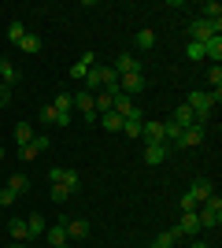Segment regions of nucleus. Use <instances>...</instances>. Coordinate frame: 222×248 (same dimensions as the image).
<instances>
[{
    "label": "nucleus",
    "instance_id": "9",
    "mask_svg": "<svg viewBox=\"0 0 222 248\" xmlns=\"http://www.w3.org/2000/svg\"><path fill=\"white\" fill-rule=\"evenodd\" d=\"M63 226H67V237L71 241H85L89 237V222H85V218H63Z\"/></svg>",
    "mask_w": 222,
    "mask_h": 248
},
{
    "label": "nucleus",
    "instance_id": "17",
    "mask_svg": "<svg viewBox=\"0 0 222 248\" xmlns=\"http://www.w3.org/2000/svg\"><path fill=\"white\" fill-rule=\"evenodd\" d=\"M44 237H48V245H52V248L67 245V226H63V222H56V226H48V230H44Z\"/></svg>",
    "mask_w": 222,
    "mask_h": 248
},
{
    "label": "nucleus",
    "instance_id": "38",
    "mask_svg": "<svg viewBox=\"0 0 222 248\" xmlns=\"http://www.w3.org/2000/svg\"><path fill=\"white\" fill-rule=\"evenodd\" d=\"M189 248H211V245H207V241H192Z\"/></svg>",
    "mask_w": 222,
    "mask_h": 248
},
{
    "label": "nucleus",
    "instance_id": "24",
    "mask_svg": "<svg viewBox=\"0 0 222 248\" xmlns=\"http://www.w3.org/2000/svg\"><path fill=\"white\" fill-rule=\"evenodd\" d=\"M133 45H137L141 52H148L152 45H156V30H137V37H133Z\"/></svg>",
    "mask_w": 222,
    "mask_h": 248
},
{
    "label": "nucleus",
    "instance_id": "28",
    "mask_svg": "<svg viewBox=\"0 0 222 248\" xmlns=\"http://www.w3.org/2000/svg\"><path fill=\"white\" fill-rule=\"evenodd\" d=\"M100 126H104V130H122V119H118L115 111H107V115H100Z\"/></svg>",
    "mask_w": 222,
    "mask_h": 248
},
{
    "label": "nucleus",
    "instance_id": "3",
    "mask_svg": "<svg viewBox=\"0 0 222 248\" xmlns=\"http://www.w3.org/2000/svg\"><path fill=\"white\" fill-rule=\"evenodd\" d=\"M48 182H52V186H67L74 193L82 178H78V170H71V167H52V170H48Z\"/></svg>",
    "mask_w": 222,
    "mask_h": 248
},
{
    "label": "nucleus",
    "instance_id": "4",
    "mask_svg": "<svg viewBox=\"0 0 222 248\" xmlns=\"http://www.w3.org/2000/svg\"><path fill=\"white\" fill-rule=\"evenodd\" d=\"M141 137H145V145H167L163 123H156V119H145V123H141Z\"/></svg>",
    "mask_w": 222,
    "mask_h": 248
},
{
    "label": "nucleus",
    "instance_id": "19",
    "mask_svg": "<svg viewBox=\"0 0 222 248\" xmlns=\"http://www.w3.org/2000/svg\"><path fill=\"white\" fill-rule=\"evenodd\" d=\"M8 233H11V241H30V233H26V218H11Z\"/></svg>",
    "mask_w": 222,
    "mask_h": 248
},
{
    "label": "nucleus",
    "instance_id": "39",
    "mask_svg": "<svg viewBox=\"0 0 222 248\" xmlns=\"http://www.w3.org/2000/svg\"><path fill=\"white\" fill-rule=\"evenodd\" d=\"M0 159H4V148H0Z\"/></svg>",
    "mask_w": 222,
    "mask_h": 248
},
{
    "label": "nucleus",
    "instance_id": "7",
    "mask_svg": "<svg viewBox=\"0 0 222 248\" xmlns=\"http://www.w3.org/2000/svg\"><path fill=\"white\" fill-rule=\"evenodd\" d=\"M204 141V126H189V130H181V137L174 141V148H196Z\"/></svg>",
    "mask_w": 222,
    "mask_h": 248
},
{
    "label": "nucleus",
    "instance_id": "32",
    "mask_svg": "<svg viewBox=\"0 0 222 248\" xmlns=\"http://www.w3.org/2000/svg\"><path fill=\"white\" fill-rule=\"evenodd\" d=\"M89 71H93V67L78 60V63H74V67H71V71H67V74H74V78H85V74H89Z\"/></svg>",
    "mask_w": 222,
    "mask_h": 248
},
{
    "label": "nucleus",
    "instance_id": "31",
    "mask_svg": "<svg viewBox=\"0 0 222 248\" xmlns=\"http://www.w3.org/2000/svg\"><path fill=\"white\" fill-rule=\"evenodd\" d=\"M48 197H52L56 204H63V200L71 197V189H67V186H52V193H48Z\"/></svg>",
    "mask_w": 222,
    "mask_h": 248
},
{
    "label": "nucleus",
    "instance_id": "12",
    "mask_svg": "<svg viewBox=\"0 0 222 248\" xmlns=\"http://www.w3.org/2000/svg\"><path fill=\"white\" fill-rule=\"evenodd\" d=\"M170 155V145H145V163H152V167H159L163 159Z\"/></svg>",
    "mask_w": 222,
    "mask_h": 248
},
{
    "label": "nucleus",
    "instance_id": "8",
    "mask_svg": "<svg viewBox=\"0 0 222 248\" xmlns=\"http://www.w3.org/2000/svg\"><path fill=\"white\" fill-rule=\"evenodd\" d=\"M118 89L126 96L141 93V89H145V74H118Z\"/></svg>",
    "mask_w": 222,
    "mask_h": 248
},
{
    "label": "nucleus",
    "instance_id": "25",
    "mask_svg": "<svg viewBox=\"0 0 222 248\" xmlns=\"http://www.w3.org/2000/svg\"><path fill=\"white\" fill-rule=\"evenodd\" d=\"M8 189L19 197V193H26V189H30V178H26V174H11V178H8Z\"/></svg>",
    "mask_w": 222,
    "mask_h": 248
},
{
    "label": "nucleus",
    "instance_id": "34",
    "mask_svg": "<svg viewBox=\"0 0 222 248\" xmlns=\"http://www.w3.org/2000/svg\"><path fill=\"white\" fill-rule=\"evenodd\" d=\"M41 123H52V126H56V111H52V104H44V108H41Z\"/></svg>",
    "mask_w": 222,
    "mask_h": 248
},
{
    "label": "nucleus",
    "instance_id": "15",
    "mask_svg": "<svg viewBox=\"0 0 222 248\" xmlns=\"http://www.w3.org/2000/svg\"><path fill=\"white\" fill-rule=\"evenodd\" d=\"M174 123H178L181 130H189V126H196V111H192L189 104H178V111H174Z\"/></svg>",
    "mask_w": 222,
    "mask_h": 248
},
{
    "label": "nucleus",
    "instance_id": "35",
    "mask_svg": "<svg viewBox=\"0 0 222 248\" xmlns=\"http://www.w3.org/2000/svg\"><path fill=\"white\" fill-rule=\"evenodd\" d=\"M196 207H200V204H196V200H192L189 193H185V197H181V211H196Z\"/></svg>",
    "mask_w": 222,
    "mask_h": 248
},
{
    "label": "nucleus",
    "instance_id": "16",
    "mask_svg": "<svg viewBox=\"0 0 222 248\" xmlns=\"http://www.w3.org/2000/svg\"><path fill=\"white\" fill-rule=\"evenodd\" d=\"M170 245H181L178 226H174V230H163V233H156V241H152V248H170Z\"/></svg>",
    "mask_w": 222,
    "mask_h": 248
},
{
    "label": "nucleus",
    "instance_id": "41",
    "mask_svg": "<svg viewBox=\"0 0 222 248\" xmlns=\"http://www.w3.org/2000/svg\"><path fill=\"white\" fill-rule=\"evenodd\" d=\"M59 248H67V245H59Z\"/></svg>",
    "mask_w": 222,
    "mask_h": 248
},
{
    "label": "nucleus",
    "instance_id": "23",
    "mask_svg": "<svg viewBox=\"0 0 222 248\" xmlns=\"http://www.w3.org/2000/svg\"><path fill=\"white\" fill-rule=\"evenodd\" d=\"M74 108H82V115H93L96 111V108H93V93H85V89H82V93H74Z\"/></svg>",
    "mask_w": 222,
    "mask_h": 248
},
{
    "label": "nucleus",
    "instance_id": "36",
    "mask_svg": "<svg viewBox=\"0 0 222 248\" xmlns=\"http://www.w3.org/2000/svg\"><path fill=\"white\" fill-rule=\"evenodd\" d=\"M11 100V89H8V85H4V82H0V108H4V104H8Z\"/></svg>",
    "mask_w": 222,
    "mask_h": 248
},
{
    "label": "nucleus",
    "instance_id": "29",
    "mask_svg": "<svg viewBox=\"0 0 222 248\" xmlns=\"http://www.w3.org/2000/svg\"><path fill=\"white\" fill-rule=\"evenodd\" d=\"M185 56H189V60H192V63H200V60H204V45H196V41H189V45H185Z\"/></svg>",
    "mask_w": 222,
    "mask_h": 248
},
{
    "label": "nucleus",
    "instance_id": "1",
    "mask_svg": "<svg viewBox=\"0 0 222 248\" xmlns=\"http://www.w3.org/2000/svg\"><path fill=\"white\" fill-rule=\"evenodd\" d=\"M196 218H200V230H215L222 222V200H219V193H211V197L196 207Z\"/></svg>",
    "mask_w": 222,
    "mask_h": 248
},
{
    "label": "nucleus",
    "instance_id": "33",
    "mask_svg": "<svg viewBox=\"0 0 222 248\" xmlns=\"http://www.w3.org/2000/svg\"><path fill=\"white\" fill-rule=\"evenodd\" d=\"M15 200H19V197H15V193H11L8 186L0 189V204H4V207H11V204H15Z\"/></svg>",
    "mask_w": 222,
    "mask_h": 248
},
{
    "label": "nucleus",
    "instance_id": "40",
    "mask_svg": "<svg viewBox=\"0 0 222 248\" xmlns=\"http://www.w3.org/2000/svg\"><path fill=\"white\" fill-rule=\"evenodd\" d=\"M170 248H181V245H170Z\"/></svg>",
    "mask_w": 222,
    "mask_h": 248
},
{
    "label": "nucleus",
    "instance_id": "21",
    "mask_svg": "<svg viewBox=\"0 0 222 248\" xmlns=\"http://www.w3.org/2000/svg\"><path fill=\"white\" fill-rule=\"evenodd\" d=\"M141 123H145V115H130V119H122V130H126V137H141Z\"/></svg>",
    "mask_w": 222,
    "mask_h": 248
},
{
    "label": "nucleus",
    "instance_id": "22",
    "mask_svg": "<svg viewBox=\"0 0 222 248\" xmlns=\"http://www.w3.org/2000/svg\"><path fill=\"white\" fill-rule=\"evenodd\" d=\"M19 48L26 52V56H37V52H41V37H37V33H26L19 41Z\"/></svg>",
    "mask_w": 222,
    "mask_h": 248
},
{
    "label": "nucleus",
    "instance_id": "27",
    "mask_svg": "<svg viewBox=\"0 0 222 248\" xmlns=\"http://www.w3.org/2000/svg\"><path fill=\"white\" fill-rule=\"evenodd\" d=\"M22 37H26V26H22V22H8V41L19 45Z\"/></svg>",
    "mask_w": 222,
    "mask_h": 248
},
{
    "label": "nucleus",
    "instance_id": "20",
    "mask_svg": "<svg viewBox=\"0 0 222 248\" xmlns=\"http://www.w3.org/2000/svg\"><path fill=\"white\" fill-rule=\"evenodd\" d=\"M44 230H48V222H44L41 215H26V233H30V237H41Z\"/></svg>",
    "mask_w": 222,
    "mask_h": 248
},
{
    "label": "nucleus",
    "instance_id": "26",
    "mask_svg": "<svg viewBox=\"0 0 222 248\" xmlns=\"http://www.w3.org/2000/svg\"><path fill=\"white\" fill-rule=\"evenodd\" d=\"M15 141H19V148L30 145V141H33V126L30 123H19V126H15Z\"/></svg>",
    "mask_w": 222,
    "mask_h": 248
},
{
    "label": "nucleus",
    "instance_id": "18",
    "mask_svg": "<svg viewBox=\"0 0 222 248\" xmlns=\"http://www.w3.org/2000/svg\"><path fill=\"white\" fill-rule=\"evenodd\" d=\"M0 82L11 89V85L19 82V67H15V63H8V60H0Z\"/></svg>",
    "mask_w": 222,
    "mask_h": 248
},
{
    "label": "nucleus",
    "instance_id": "2",
    "mask_svg": "<svg viewBox=\"0 0 222 248\" xmlns=\"http://www.w3.org/2000/svg\"><path fill=\"white\" fill-rule=\"evenodd\" d=\"M219 30H222V22H211V19H204V15H196V19L189 22V37L196 45H204L207 37H219Z\"/></svg>",
    "mask_w": 222,
    "mask_h": 248
},
{
    "label": "nucleus",
    "instance_id": "5",
    "mask_svg": "<svg viewBox=\"0 0 222 248\" xmlns=\"http://www.w3.org/2000/svg\"><path fill=\"white\" fill-rule=\"evenodd\" d=\"M44 148H48V137H44V134H33L30 145H22V148H19V159H26V163H30V159H37Z\"/></svg>",
    "mask_w": 222,
    "mask_h": 248
},
{
    "label": "nucleus",
    "instance_id": "13",
    "mask_svg": "<svg viewBox=\"0 0 222 248\" xmlns=\"http://www.w3.org/2000/svg\"><path fill=\"white\" fill-rule=\"evenodd\" d=\"M204 60H211V67H219V60H222V37H207V41H204Z\"/></svg>",
    "mask_w": 222,
    "mask_h": 248
},
{
    "label": "nucleus",
    "instance_id": "14",
    "mask_svg": "<svg viewBox=\"0 0 222 248\" xmlns=\"http://www.w3.org/2000/svg\"><path fill=\"white\" fill-rule=\"evenodd\" d=\"M71 108H74V96H71V93H59V96L52 100L56 119H71Z\"/></svg>",
    "mask_w": 222,
    "mask_h": 248
},
{
    "label": "nucleus",
    "instance_id": "30",
    "mask_svg": "<svg viewBox=\"0 0 222 248\" xmlns=\"http://www.w3.org/2000/svg\"><path fill=\"white\" fill-rule=\"evenodd\" d=\"M207 85H211V89H222V67H207Z\"/></svg>",
    "mask_w": 222,
    "mask_h": 248
},
{
    "label": "nucleus",
    "instance_id": "37",
    "mask_svg": "<svg viewBox=\"0 0 222 248\" xmlns=\"http://www.w3.org/2000/svg\"><path fill=\"white\" fill-rule=\"evenodd\" d=\"M8 248H30V245H26V241H11Z\"/></svg>",
    "mask_w": 222,
    "mask_h": 248
},
{
    "label": "nucleus",
    "instance_id": "11",
    "mask_svg": "<svg viewBox=\"0 0 222 248\" xmlns=\"http://www.w3.org/2000/svg\"><path fill=\"white\" fill-rule=\"evenodd\" d=\"M211 193H215V186L207 182V178H196V182H192V189H189V197L196 200V204H204V200L211 197Z\"/></svg>",
    "mask_w": 222,
    "mask_h": 248
},
{
    "label": "nucleus",
    "instance_id": "6",
    "mask_svg": "<svg viewBox=\"0 0 222 248\" xmlns=\"http://www.w3.org/2000/svg\"><path fill=\"white\" fill-rule=\"evenodd\" d=\"M141 71H145V67H141V60L133 52H122L115 60V74H141Z\"/></svg>",
    "mask_w": 222,
    "mask_h": 248
},
{
    "label": "nucleus",
    "instance_id": "10",
    "mask_svg": "<svg viewBox=\"0 0 222 248\" xmlns=\"http://www.w3.org/2000/svg\"><path fill=\"white\" fill-rule=\"evenodd\" d=\"M178 233H181V237H192V233H200V218H196V211H181Z\"/></svg>",
    "mask_w": 222,
    "mask_h": 248
}]
</instances>
